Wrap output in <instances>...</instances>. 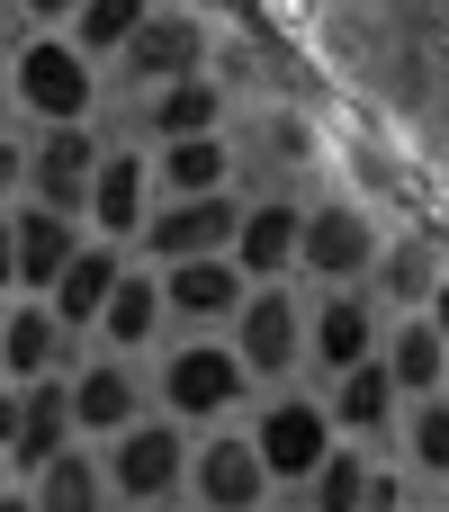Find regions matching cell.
<instances>
[{
	"mask_svg": "<svg viewBox=\"0 0 449 512\" xmlns=\"http://www.w3.org/2000/svg\"><path fill=\"white\" fill-rule=\"evenodd\" d=\"M0 63H9V99H18L36 126H72V117H90V99H99V54H81L72 27L18 36Z\"/></svg>",
	"mask_w": 449,
	"mask_h": 512,
	"instance_id": "6da1fadb",
	"label": "cell"
},
{
	"mask_svg": "<svg viewBox=\"0 0 449 512\" xmlns=\"http://www.w3.org/2000/svg\"><path fill=\"white\" fill-rule=\"evenodd\" d=\"M108 504H171L189 495V423L180 414H135L126 432H108Z\"/></svg>",
	"mask_w": 449,
	"mask_h": 512,
	"instance_id": "7a4b0ae2",
	"label": "cell"
},
{
	"mask_svg": "<svg viewBox=\"0 0 449 512\" xmlns=\"http://www.w3.org/2000/svg\"><path fill=\"white\" fill-rule=\"evenodd\" d=\"M162 414H180V423H225L243 396H252V369H243V351L234 342H216V333H198V342H180L171 360H162Z\"/></svg>",
	"mask_w": 449,
	"mask_h": 512,
	"instance_id": "3957f363",
	"label": "cell"
},
{
	"mask_svg": "<svg viewBox=\"0 0 449 512\" xmlns=\"http://www.w3.org/2000/svg\"><path fill=\"white\" fill-rule=\"evenodd\" d=\"M243 198L234 189H153L144 207V261H189V252H234Z\"/></svg>",
	"mask_w": 449,
	"mask_h": 512,
	"instance_id": "277c9868",
	"label": "cell"
},
{
	"mask_svg": "<svg viewBox=\"0 0 449 512\" xmlns=\"http://www.w3.org/2000/svg\"><path fill=\"white\" fill-rule=\"evenodd\" d=\"M234 351H243L252 387H261V378H288V369L306 360V315H297L288 279H252V288H243V306H234Z\"/></svg>",
	"mask_w": 449,
	"mask_h": 512,
	"instance_id": "5b68a950",
	"label": "cell"
},
{
	"mask_svg": "<svg viewBox=\"0 0 449 512\" xmlns=\"http://www.w3.org/2000/svg\"><path fill=\"white\" fill-rule=\"evenodd\" d=\"M189 495L198 504H270L279 495V477L261 468V450H252V432H225V423H207V441H189Z\"/></svg>",
	"mask_w": 449,
	"mask_h": 512,
	"instance_id": "8992f818",
	"label": "cell"
},
{
	"mask_svg": "<svg viewBox=\"0 0 449 512\" xmlns=\"http://www.w3.org/2000/svg\"><path fill=\"white\" fill-rule=\"evenodd\" d=\"M117 72H126L135 90L180 81V72H207V18H198V9H144V27L117 45Z\"/></svg>",
	"mask_w": 449,
	"mask_h": 512,
	"instance_id": "52a82bcc",
	"label": "cell"
},
{
	"mask_svg": "<svg viewBox=\"0 0 449 512\" xmlns=\"http://www.w3.org/2000/svg\"><path fill=\"white\" fill-rule=\"evenodd\" d=\"M90 171H99V135H90V117H72V126H36V144H27V189H18V198H45V207L81 216V207H90Z\"/></svg>",
	"mask_w": 449,
	"mask_h": 512,
	"instance_id": "ba28073f",
	"label": "cell"
},
{
	"mask_svg": "<svg viewBox=\"0 0 449 512\" xmlns=\"http://www.w3.org/2000/svg\"><path fill=\"white\" fill-rule=\"evenodd\" d=\"M369 261H378V225H369V207H306V234H297V270L306 279H324V288H351V279H369Z\"/></svg>",
	"mask_w": 449,
	"mask_h": 512,
	"instance_id": "9c48e42d",
	"label": "cell"
},
{
	"mask_svg": "<svg viewBox=\"0 0 449 512\" xmlns=\"http://www.w3.org/2000/svg\"><path fill=\"white\" fill-rule=\"evenodd\" d=\"M252 450H261V468H270L279 486H306L315 459L333 450V414H324L315 396H270L261 423H252Z\"/></svg>",
	"mask_w": 449,
	"mask_h": 512,
	"instance_id": "30bf717a",
	"label": "cell"
},
{
	"mask_svg": "<svg viewBox=\"0 0 449 512\" xmlns=\"http://www.w3.org/2000/svg\"><path fill=\"white\" fill-rule=\"evenodd\" d=\"M153 270H162V306L180 324H234V306L252 288L234 252H189V261H153Z\"/></svg>",
	"mask_w": 449,
	"mask_h": 512,
	"instance_id": "8fae6325",
	"label": "cell"
},
{
	"mask_svg": "<svg viewBox=\"0 0 449 512\" xmlns=\"http://www.w3.org/2000/svg\"><path fill=\"white\" fill-rule=\"evenodd\" d=\"M144 207H153V162H144V153L99 144V171H90V207H81V225H90V234L135 243V234H144Z\"/></svg>",
	"mask_w": 449,
	"mask_h": 512,
	"instance_id": "7c38bea8",
	"label": "cell"
},
{
	"mask_svg": "<svg viewBox=\"0 0 449 512\" xmlns=\"http://www.w3.org/2000/svg\"><path fill=\"white\" fill-rule=\"evenodd\" d=\"M135 414H144V378L126 369V351L72 360V432H81V441H108V432H126Z\"/></svg>",
	"mask_w": 449,
	"mask_h": 512,
	"instance_id": "4fadbf2b",
	"label": "cell"
},
{
	"mask_svg": "<svg viewBox=\"0 0 449 512\" xmlns=\"http://www.w3.org/2000/svg\"><path fill=\"white\" fill-rule=\"evenodd\" d=\"M9 234H18V297H45L54 270L81 252V216L45 207V198H9Z\"/></svg>",
	"mask_w": 449,
	"mask_h": 512,
	"instance_id": "5bb4252c",
	"label": "cell"
},
{
	"mask_svg": "<svg viewBox=\"0 0 449 512\" xmlns=\"http://www.w3.org/2000/svg\"><path fill=\"white\" fill-rule=\"evenodd\" d=\"M117 270H126V243H117V234H81V252L54 270L45 306H54L72 333H90V324H99V306H108V288H117Z\"/></svg>",
	"mask_w": 449,
	"mask_h": 512,
	"instance_id": "9a60e30c",
	"label": "cell"
},
{
	"mask_svg": "<svg viewBox=\"0 0 449 512\" xmlns=\"http://www.w3.org/2000/svg\"><path fill=\"white\" fill-rule=\"evenodd\" d=\"M72 432V369H45V378H18V432H9V468H36L54 459Z\"/></svg>",
	"mask_w": 449,
	"mask_h": 512,
	"instance_id": "2e32d148",
	"label": "cell"
},
{
	"mask_svg": "<svg viewBox=\"0 0 449 512\" xmlns=\"http://www.w3.org/2000/svg\"><path fill=\"white\" fill-rule=\"evenodd\" d=\"M45 369H72V324L45 297L36 306L9 297V315H0V378H45Z\"/></svg>",
	"mask_w": 449,
	"mask_h": 512,
	"instance_id": "e0dca14e",
	"label": "cell"
},
{
	"mask_svg": "<svg viewBox=\"0 0 449 512\" xmlns=\"http://www.w3.org/2000/svg\"><path fill=\"white\" fill-rule=\"evenodd\" d=\"M297 234H306V207H297V198H261V207H243V225H234V261H243V279H288V270H297Z\"/></svg>",
	"mask_w": 449,
	"mask_h": 512,
	"instance_id": "ac0fdd59",
	"label": "cell"
},
{
	"mask_svg": "<svg viewBox=\"0 0 449 512\" xmlns=\"http://www.w3.org/2000/svg\"><path fill=\"white\" fill-rule=\"evenodd\" d=\"M162 315H171V306H162V270H144V261H126L90 333H99L108 351H126V360H135V351H144V342L162 333Z\"/></svg>",
	"mask_w": 449,
	"mask_h": 512,
	"instance_id": "d6986e66",
	"label": "cell"
},
{
	"mask_svg": "<svg viewBox=\"0 0 449 512\" xmlns=\"http://www.w3.org/2000/svg\"><path fill=\"white\" fill-rule=\"evenodd\" d=\"M324 414H333V432H360V441H378L387 423H396V369L369 351V360H351V369H333V396H324Z\"/></svg>",
	"mask_w": 449,
	"mask_h": 512,
	"instance_id": "ffe728a7",
	"label": "cell"
},
{
	"mask_svg": "<svg viewBox=\"0 0 449 512\" xmlns=\"http://www.w3.org/2000/svg\"><path fill=\"white\" fill-rule=\"evenodd\" d=\"M207 126H225V90H216L207 72L153 81V99H144V135H153V144H171V135H207Z\"/></svg>",
	"mask_w": 449,
	"mask_h": 512,
	"instance_id": "44dd1931",
	"label": "cell"
},
{
	"mask_svg": "<svg viewBox=\"0 0 449 512\" xmlns=\"http://www.w3.org/2000/svg\"><path fill=\"white\" fill-rule=\"evenodd\" d=\"M306 351H315L324 369L369 360V351H378V306H369V297H351V288H333V297L315 306V324H306Z\"/></svg>",
	"mask_w": 449,
	"mask_h": 512,
	"instance_id": "7402d4cb",
	"label": "cell"
},
{
	"mask_svg": "<svg viewBox=\"0 0 449 512\" xmlns=\"http://www.w3.org/2000/svg\"><path fill=\"white\" fill-rule=\"evenodd\" d=\"M27 504L36 512H90V504H108V468L90 459V450H54V459H36L27 468Z\"/></svg>",
	"mask_w": 449,
	"mask_h": 512,
	"instance_id": "603a6c76",
	"label": "cell"
},
{
	"mask_svg": "<svg viewBox=\"0 0 449 512\" xmlns=\"http://www.w3.org/2000/svg\"><path fill=\"white\" fill-rule=\"evenodd\" d=\"M225 180H234V144H225V126L153 144V189H225Z\"/></svg>",
	"mask_w": 449,
	"mask_h": 512,
	"instance_id": "cb8c5ba5",
	"label": "cell"
},
{
	"mask_svg": "<svg viewBox=\"0 0 449 512\" xmlns=\"http://www.w3.org/2000/svg\"><path fill=\"white\" fill-rule=\"evenodd\" d=\"M378 360L396 369V396H432V387L449 378V333L432 324V315H414V324H405V333H396Z\"/></svg>",
	"mask_w": 449,
	"mask_h": 512,
	"instance_id": "d4e9b609",
	"label": "cell"
},
{
	"mask_svg": "<svg viewBox=\"0 0 449 512\" xmlns=\"http://www.w3.org/2000/svg\"><path fill=\"white\" fill-rule=\"evenodd\" d=\"M369 270H378V288H387L396 306H423L432 279H441V252H432V234H405V243H387Z\"/></svg>",
	"mask_w": 449,
	"mask_h": 512,
	"instance_id": "484cf974",
	"label": "cell"
},
{
	"mask_svg": "<svg viewBox=\"0 0 449 512\" xmlns=\"http://www.w3.org/2000/svg\"><path fill=\"white\" fill-rule=\"evenodd\" d=\"M144 9H153V0H81V9H72L63 27H72V45H81V54L117 63V45H126V36L144 27Z\"/></svg>",
	"mask_w": 449,
	"mask_h": 512,
	"instance_id": "4316f807",
	"label": "cell"
},
{
	"mask_svg": "<svg viewBox=\"0 0 449 512\" xmlns=\"http://www.w3.org/2000/svg\"><path fill=\"white\" fill-rule=\"evenodd\" d=\"M297 495H306V504H324V512L369 504V450H342V441H333V450L315 459V477H306Z\"/></svg>",
	"mask_w": 449,
	"mask_h": 512,
	"instance_id": "83f0119b",
	"label": "cell"
},
{
	"mask_svg": "<svg viewBox=\"0 0 449 512\" xmlns=\"http://www.w3.org/2000/svg\"><path fill=\"white\" fill-rule=\"evenodd\" d=\"M405 450H414V468H423V477H449V396H441V387L414 405V423H405Z\"/></svg>",
	"mask_w": 449,
	"mask_h": 512,
	"instance_id": "f1b7e54d",
	"label": "cell"
},
{
	"mask_svg": "<svg viewBox=\"0 0 449 512\" xmlns=\"http://www.w3.org/2000/svg\"><path fill=\"white\" fill-rule=\"evenodd\" d=\"M18 189H27V144H18V135L0 126V207H9Z\"/></svg>",
	"mask_w": 449,
	"mask_h": 512,
	"instance_id": "f546056e",
	"label": "cell"
},
{
	"mask_svg": "<svg viewBox=\"0 0 449 512\" xmlns=\"http://www.w3.org/2000/svg\"><path fill=\"white\" fill-rule=\"evenodd\" d=\"M0 297H18V234H9V207H0Z\"/></svg>",
	"mask_w": 449,
	"mask_h": 512,
	"instance_id": "4dcf8cb0",
	"label": "cell"
},
{
	"mask_svg": "<svg viewBox=\"0 0 449 512\" xmlns=\"http://www.w3.org/2000/svg\"><path fill=\"white\" fill-rule=\"evenodd\" d=\"M72 9H81V0H18V18H36V27H63Z\"/></svg>",
	"mask_w": 449,
	"mask_h": 512,
	"instance_id": "1f68e13d",
	"label": "cell"
},
{
	"mask_svg": "<svg viewBox=\"0 0 449 512\" xmlns=\"http://www.w3.org/2000/svg\"><path fill=\"white\" fill-rule=\"evenodd\" d=\"M9 432H18V378H0V459H9Z\"/></svg>",
	"mask_w": 449,
	"mask_h": 512,
	"instance_id": "d6a6232c",
	"label": "cell"
},
{
	"mask_svg": "<svg viewBox=\"0 0 449 512\" xmlns=\"http://www.w3.org/2000/svg\"><path fill=\"white\" fill-rule=\"evenodd\" d=\"M423 315H432V324H441V333H449V270H441V279H432V297H423Z\"/></svg>",
	"mask_w": 449,
	"mask_h": 512,
	"instance_id": "836d02e7",
	"label": "cell"
},
{
	"mask_svg": "<svg viewBox=\"0 0 449 512\" xmlns=\"http://www.w3.org/2000/svg\"><path fill=\"white\" fill-rule=\"evenodd\" d=\"M9 108H18V99H9V63H0V126H9Z\"/></svg>",
	"mask_w": 449,
	"mask_h": 512,
	"instance_id": "e575fe53",
	"label": "cell"
},
{
	"mask_svg": "<svg viewBox=\"0 0 449 512\" xmlns=\"http://www.w3.org/2000/svg\"><path fill=\"white\" fill-rule=\"evenodd\" d=\"M9 45H18V18H0V54H9Z\"/></svg>",
	"mask_w": 449,
	"mask_h": 512,
	"instance_id": "d590c367",
	"label": "cell"
},
{
	"mask_svg": "<svg viewBox=\"0 0 449 512\" xmlns=\"http://www.w3.org/2000/svg\"><path fill=\"white\" fill-rule=\"evenodd\" d=\"M0 315H9V297H0Z\"/></svg>",
	"mask_w": 449,
	"mask_h": 512,
	"instance_id": "8d00e7d4",
	"label": "cell"
}]
</instances>
